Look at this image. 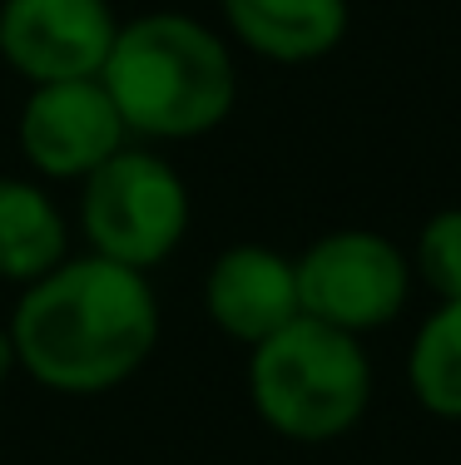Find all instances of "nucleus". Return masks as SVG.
<instances>
[{
    "label": "nucleus",
    "mask_w": 461,
    "mask_h": 465,
    "mask_svg": "<svg viewBox=\"0 0 461 465\" xmlns=\"http://www.w3.org/2000/svg\"><path fill=\"white\" fill-rule=\"evenodd\" d=\"M20 371V357H15V341H10V327H0V386Z\"/></svg>",
    "instance_id": "13"
},
{
    "label": "nucleus",
    "mask_w": 461,
    "mask_h": 465,
    "mask_svg": "<svg viewBox=\"0 0 461 465\" xmlns=\"http://www.w3.org/2000/svg\"><path fill=\"white\" fill-rule=\"evenodd\" d=\"M298 302L303 317L367 337L407 307L412 258L377 228H333L303 252Z\"/></svg>",
    "instance_id": "5"
},
{
    "label": "nucleus",
    "mask_w": 461,
    "mask_h": 465,
    "mask_svg": "<svg viewBox=\"0 0 461 465\" xmlns=\"http://www.w3.org/2000/svg\"><path fill=\"white\" fill-rule=\"evenodd\" d=\"M5 327L30 381L55 396H105L154 357L159 297L149 272L70 252L55 272L20 287Z\"/></svg>",
    "instance_id": "1"
},
{
    "label": "nucleus",
    "mask_w": 461,
    "mask_h": 465,
    "mask_svg": "<svg viewBox=\"0 0 461 465\" xmlns=\"http://www.w3.org/2000/svg\"><path fill=\"white\" fill-rule=\"evenodd\" d=\"M208 322L238 347H258L293 317H303L298 302V262L283 258L268 242H234L208 262L204 278Z\"/></svg>",
    "instance_id": "8"
},
{
    "label": "nucleus",
    "mask_w": 461,
    "mask_h": 465,
    "mask_svg": "<svg viewBox=\"0 0 461 465\" xmlns=\"http://www.w3.org/2000/svg\"><path fill=\"white\" fill-rule=\"evenodd\" d=\"M115 35L109 0H0V60L25 84L95 80Z\"/></svg>",
    "instance_id": "7"
},
{
    "label": "nucleus",
    "mask_w": 461,
    "mask_h": 465,
    "mask_svg": "<svg viewBox=\"0 0 461 465\" xmlns=\"http://www.w3.org/2000/svg\"><path fill=\"white\" fill-rule=\"evenodd\" d=\"M248 396L273 436L327 446L367 416L372 361L353 331H337L317 317H293L288 327L248 347Z\"/></svg>",
    "instance_id": "3"
},
{
    "label": "nucleus",
    "mask_w": 461,
    "mask_h": 465,
    "mask_svg": "<svg viewBox=\"0 0 461 465\" xmlns=\"http://www.w3.org/2000/svg\"><path fill=\"white\" fill-rule=\"evenodd\" d=\"M224 25L244 50L273 64H313L347 35V0H218Z\"/></svg>",
    "instance_id": "9"
},
{
    "label": "nucleus",
    "mask_w": 461,
    "mask_h": 465,
    "mask_svg": "<svg viewBox=\"0 0 461 465\" xmlns=\"http://www.w3.org/2000/svg\"><path fill=\"white\" fill-rule=\"evenodd\" d=\"M20 153L40 179L55 183H85L109 153L125 149L129 129L119 119L115 99L95 80H55L30 84L20 104Z\"/></svg>",
    "instance_id": "6"
},
{
    "label": "nucleus",
    "mask_w": 461,
    "mask_h": 465,
    "mask_svg": "<svg viewBox=\"0 0 461 465\" xmlns=\"http://www.w3.org/2000/svg\"><path fill=\"white\" fill-rule=\"evenodd\" d=\"M412 278L432 287L436 302L461 297V208H442L422 223L412 252Z\"/></svg>",
    "instance_id": "12"
},
{
    "label": "nucleus",
    "mask_w": 461,
    "mask_h": 465,
    "mask_svg": "<svg viewBox=\"0 0 461 465\" xmlns=\"http://www.w3.org/2000/svg\"><path fill=\"white\" fill-rule=\"evenodd\" d=\"M189 183L164 153L125 143L80 183V232L90 252L135 272L159 268L189 232Z\"/></svg>",
    "instance_id": "4"
},
{
    "label": "nucleus",
    "mask_w": 461,
    "mask_h": 465,
    "mask_svg": "<svg viewBox=\"0 0 461 465\" xmlns=\"http://www.w3.org/2000/svg\"><path fill=\"white\" fill-rule=\"evenodd\" d=\"M100 84L129 134L179 143L218 129L238 104V70L224 35L179 10L125 20L105 54Z\"/></svg>",
    "instance_id": "2"
},
{
    "label": "nucleus",
    "mask_w": 461,
    "mask_h": 465,
    "mask_svg": "<svg viewBox=\"0 0 461 465\" xmlns=\"http://www.w3.org/2000/svg\"><path fill=\"white\" fill-rule=\"evenodd\" d=\"M407 386L416 406L442 420H461V297L436 302L407 347Z\"/></svg>",
    "instance_id": "11"
},
{
    "label": "nucleus",
    "mask_w": 461,
    "mask_h": 465,
    "mask_svg": "<svg viewBox=\"0 0 461 465\" xmlns=\"http://www.w3.org/2000/svg\"><path fill=\"white\" fill-rule=\"evenodd\" d=\"M70 258V223L35 179H0V278L30 287Z\"/></svg>",
    "instance_id": "10"
}]
</instances>
